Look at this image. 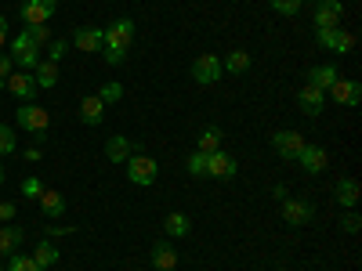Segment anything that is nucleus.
Listing matches in <instances>:
<instances>
[{"instance_id":"obj_23","label":"nucleus","mask_w":362,"mask_h":271,"mask_svg":"<svg viewBox=\"0 0 362 271\" xmlns=\"http://www.w3.org/2000/svg\"><path fill=\"white\" fill-rule=\"evenodd\" d=\"M37 203L44 210V217H62L66 214V199H62V192H54V188H44Z\"/></svg>"},{"instance_id":"obj_10","label":"nucleus","mask_w":362,"mask_h":271,"mask_svg":"<svg viewBox=\"0 0 362 271\" xmlns=\"http://www.w3.org/2000/svg\"><path fill=\"white\" fill-rule=\"evenodd\" d=\"M326 98H334L337 105L351 109V105H358V98H362V87H358V80H344V76H337L334 87L326 90Z\"/></svg>"},{"instance_id":"obj_37","label":"nucleus","mask_w":362,"mask_h":271,"mask_svg":"<svg viewBox=\"0 0 362 271\" xmlns=\"http://www.w3.org/2000/svg\"><path fill=\"white\" fill-rule=\"evenodd\" d=\"M47 47H51V62H62L66 51H69V40H51Z\"/></svg>"},{"instance_id":"obj_6","label":"nucleus","mask_w":362,"mask_h":271,"mask_svg":"<svg viewBox=\"0 0 362 271\" xmlns=\"http://www.w3.org/2000/svg\"><path fill=\"white\" fill-rule=\"evenodd\" d=\"M315 40H319V47L329 51V54H351V51H355V37L348 33V29H341V25H334V29H319Z\"/></svg>"},{"instance_id":"obj_14","label":"nucleus","mask_w":362,"mask_h":271,"mask_svg":"<svg viewBox=\"0 0 362 271\" xmlns=\"http://www.w3.org/2000/svg\"><path fill=\"white\" fill-rule=\"evenodd\" d=\"M322 105H326V90H319V87H312V83L297 90V109L305 112V116H319Z\"/></svg>"},{"instance_id":"obj_19","label":"nucleus","mask_w":362,"mask_h":271,"mask_svg":"<svg viewBox=\"0 0 362 271\" xmlns=\"http://www.w3.org/2000/svg\"><path fill=\"white\" fill-rule=\"evenodd\" d=\"M131 152H134V141L124 138V134H112V138L105 141V159H109V163H127Z\"/></svg>"},{"instance_id":"obj_2","label":"nucleus","mask_w":362,"mask_h":271,"mask_svg":"<svg viewBox=\"0 0 362 271\" xmlns=\"http://www.w3.org/2000/svg\"><path fill=\"white\" fill-rule=\"evenodd\" d=\"M15 124H18L22 131H29L37 141H44L47 131H51V112H47L44 105H37V102H22V105L15 109Z\"/></svg>"},{"instance_id":"obj_13","label":"nucleus","mask_w":362,"mask_h":271,"mask_svg":"<svg viewBox=\"0 0 362 271\" xmlns=\"http://www.w3.org/2000/svg\"><path fill=\"white\" fill-rule=\"evenodd\" d=\"M235 174H239V167H235V159L225 152V148H218V152H210V156H206V177L232 181Z\"/></svg>"},{"instance_id":"obj_16","label":"nucleus","mask_w":362,"mask_h":271,"mask_svg":"<svg viewBox=\"0 0 362 271\" xmlns=\"http://www.w3.org/2000/svg\"><path fill=\"white\" fill-rule=\"evenodd\" d=\"M105 109H109V105H105L98 95H87V98L80 102V124H83V127H98L102 119H105Z\"/></svg>"},{"instance_id":"obj_15","label":"nucleus","mask_w":362,"mask_h":271,"mask_svg":"<svg viewBox=\"0 0 362 271\" xmlns=\"http://www.w3.org/2000/svg\"><path fill=\"white\" fill-rule=\"evenodd\" d=\"M22 243H25V228H18V224H0V257L22 253Z\"/></svg>"},{"instance_id":"obj_25","label":"nucleus","mask_w":362,"mask_h":271,"mask_svg":"<svg viewBox=\"0 0 362 271\" xmlns=\"http://www.w3.org/2000/svg\"><path fill=\"white\" fill-rule=\"evenodd\" d=\"M33 80H37V87H54L58 83V62H51V58H40L37 62V69H33Z\"/></svg>"},{"instance_id":"obj_18","label":"nucleus","mask_w":362,"mask_h":271,"mask_svg":"<svg viewBox=\"0 0 362 271\" xmlns=\"http://www.w3.org/2000/svg\"><path fill=\"white\" fill-rule=\"evenodd\" d=\"M102 44H105V33L98 25H83V29L73 33V47L76 51H102Z\"/></svg>"},{"instance_id":"obj_1","label":"nucleus","mask_w":362,"mask_h":271,"mask_svg":"<svg viewBox=\"0 0 362 271\" xmlns=\"http://www.w3.org/2000/svg\"><path fill=\"white\" fill-rule=\"evenodd\" d=\"M102 33H105V44H102L105 62L109 66H124L127 51L134 47V37H138L134 18H116V22H109V29H102Z\"/></svg>"},{"instance_id":"obj_21","label":"nucleus","mask_w":362,"mask_h":271,"mask_svg":"<svg viewBox=\"0 0 362 271\" xmlns=\"http://www.w3.org/2000/svg\"><path fill=\"white\" fill-rule=\"evenodd\" d=\"M334 192H337V206H344V210H355V206H358V192H362V188H358L355 177H341Z\"/></svg>"},{"instance_id":"obj_26","label":"nucleus","mask_w":362,"mask_h":271,"mask_svg":"<svg viewBox=\"0 0 362 271\" xmlns=\"http://www.w3.org/2000/svg\"><path fill=\"white\" fill-rule=\"evenodd\" d=\"M221 69L232 73V76H243V73L250 69V54H247V51H228L225 62H221Z\"/></svg>"},{"instance_id":"obj_22","label":"nucleus","mask_w":362,"mask_h":271,"mask_svg":"<svg viewBox=\"0 0 362 271\" xmlns=\"http://www.w3.org/2000/svg\"><path fill=\"white\" fill-rule=\"evenodd\" d=\"M153 267H156V271H174V267H177V250L167 243V239L153 246Z\"/></svg>"},{"instance_id":"obj_5","label":"nucleus","mask_w":362,"mask_h":271,"mask_svg":"<svg viewBox=\"0 0 362 271\" xmlns=\"http://www.w3.org/2000/svg\"><path fill=\"white\" fill-rule=\"evenodd\" d=\"M221 58L218 54H210V51H203V54H196V62L189 66V76L199 83V87H210V83H218L221 80Z\"/></svg>"},{"instance_id":"obj_38","label":"nucleus","mask_w":362,"mask_h":271,"mask_svg":"<svg viewBox=\"0 0 362 271\" xmlns=\"http://www.w3.org/2000/svg\"><path fill=\"white\" fill-rule=\"evenodd\" d=\"M15 73V62H11V54H0V87H4V80Z\"/></svg>"},{"instance_id":"obj_41","label":"nucleus","mask_w":362,"mask_h":271,"mask_svg":"<svg viewBox=\"0 0 362 271\" xmlns=\"http://www.w3.org/2000/svg\"><path fill=\"white\" fill-rule=\"evenodd\" d=\"M40 156H44V152H40V148H25V159H29V163H37Z\"/></svg>"},{"instance_id":"obj_9","label":"nucleus","mask_w":362,"mask_h":271,"mask_svg":"<svg viewBox=\"0 0 362 271\" xmlns=\"http://www.w3.org/2000/svg\"><path fill=\"white\" fill-rule=\"evenodd\" d=\"M305 145H308L305 134H297V131H276L272 134V152H276L279 159H297Z\"/></svg>"},{"instance_id":"obj_33","label":"nucleus","mask_w":362,"mask_h":271,"mask_svg":"<svg viewBox=\"0 0 362 271\" xmlns=\"http://www.w3.org/2000/svg\"><path fill=\"white\" fill-rule=\"evenodd\" d=\"M40 192H44V181L40 177H25L22 181V195L25 199H40Z\"/></svg>"},{"instance_id":"obj_35","label":"nucleus","mask_w":362,"mask_h":271,"mask_svg":"<svg viewBox=\"0 0 362 271\" xmlns=\"http://www.w3.org/2000/svg\"><path fill=\"white\" fill-rule=\"evenodd\" d=\"M25 33L37 40V47H47V44H51V29H47V25H33V29H25Z\"/></svg>"},{"instance_id":"obj_28","label":"nucleus","mask_w":362,"mask_h":271,"mask_svg":"<svg viewBox=\"0 0 362 271\" xmlns=\"http://www.w3.org/2000/svg\"><path fill=\"white\" fill-rule=\"evenodd\" d=\"M33 260H37V267H40V271L54 267V264H58V250H54V243H47V239H44V243L33 250Z\"/></svg>"},{"instance_id":"obj_24","label":"nucleus","mask_w":362,"mask_h":271,"mask_svg":"<svg viewBox=\"0 0 362 271\" xmlns=\"http://www.w3.org/2000/svg\"><path fill=\"white\" fill-rule=\"evenodd\" d=\"M337 76H341V73H337V66H334V62H326V66H315V69L308 73V83H312V87H319V90H329Z\"/></svg>"},{"instance_id":"obj_29","label":"nucleus","mask_w":362,"mask_h":271,"mask_svg":"<svg viewBox=\"0 0 362 271\" xmlns=\"http://www.w3.org/2000/svg\"><path fill=\"white\" fill-rule=\"evenodd\" d=\"M4 271H40L33 257H25V253H11V260L4 264Z\"/></svg>"},{"instance_id":"obj_30","label":"nucleus","mask_w":362,"mask_h":271,"mask_svg":"<svg viewBox=\"0 0 362 271\" xmlns=\"http://www.w3.org/2000/svg\"><path fill=\"white\" fill-rule=\"evenodd\" d=\"M18 148V138H15V131L8 127V124H0V156H11Z\"/></svg>"},{"instance_id":"obj_20","label":"nucleus","mask_w":362,"mask_h":271,"mask_svg":"<svg viewBox=\"0 0 362 271\" xmlns=\"http://www.w3.org/2000/svg\"><path fill=\"white\" fill-rule=\"evenodd\" d=\"M221 145H225V131H221V127H203L199 138H196V152L210 156V152H218Z\"/></svg>"},{"instance_id":"obj_34","label":"nucleus","mask_w":362,"mask_h":271,"mask_svg":"<svg viewBox=\"0 0 362 271\" xmlns=\"http://www.w3.org/2000/svg\"><path fill=\"white\" fill-rule=\"evenodd\" d=\"M98 98H102L105 105H112V102H119V98H124V87H119V83H105V87L98 90Z\"/></svg>"},{"instance_id":"obj_8","label":"nucleus","mask_w":362,"mask_h":271,"mask_svg":"<svg viewBox=\"0 0 362 271\" xmlns=\"http://www.w3.org/2000/svg\"><path fill=\"white\" fill-rule=\"evenodd\" d=\"M279 203H283V221H286L290 228H305V224H312L315 206H312L308 199H293V195H286V199H279Z\"/></svg>"},{"instance_id":"obj_7","label":"nucleus","mask_w":362,"mask_h":271,"mask_svg":"<svg viewBox=\"0 0 362 271\" xmlns=\"http://www.w3.org/2000/svg\"><path fill=\"white\" fill-rule=\"evenodd\" d=\"M11 62L22 66V69H37V62H40V47H37V40L29 37L25 29L11 40Z\"/></svg>"},{"instance_id":"obj_44","label":"nucleus","mask_w":362,"mask_h":271,"mask_svg":"<svg viewBox=\"0 0 362 271\" xmlns=\"http://www.w3.org/2000/svg\"><path fill=\"white\" fill-rule=\"evenodd\" d=\"M276 271H286V267H276Z\"/></svg>"},{"instance_id":"obj_17","label":"nucleus","mask_w":362,"mask_h":271,"mask_svg":"<svg viewBox=\"0 0 362 271\" xmlns=\"http://www.w3.org/2000/svg\"><path fill=\"white\" fill-rule=\"evenodd\" d=\"M297 163H300V170H305V174H322L329 159H326V148L305 145V148H300V156H297Z\"/></svg>"},{"instance_id":"obj_42","label":"nucleus","mask_w":362,"mask_h":271,"mask_svg":"<svg viewBox=\"0 0 362 271\" xmlns=\"http://www.w3.org/2000/svg\"><path fill=\"white\" fill-rule=\"evenodd\" d=\"M0 185H4V167H0Z\"/></svg>"},{"instance_id":"obj_40","label":"nucleus","mask_w":362,"mask_h":271,"mask_svg":"<svg viewBox=\"0 0 362 271\" xmlns=\"http://www.w3.org/2000/svg\"><path fill=\"white\" fill-rule=\"evenodd\" d=\"M4 44H8V18L0 15V51H4Z\"/></svg>"},{"instance_id":"obj_36","label":"nucleus","mask_w":362,"mask_h":271,"mask_svg":"<svg viewBox=\"0 0 362 271\" xmlns=\"http://www.w3.org/2000/svg\"><path fill=\"white\" fill-rule=\"evenodd\" d=\"M341 228H344V231H348V235H355V231H358V228H362V217H358V214H355V210H348V214H344V217H341Z\"/></svg>"},{"instance_id":"obj_31","label":"nucleus","mask_w":362,"mask_h":271,"mask_svg":"<svg viewBox=\"0 0 362 271\" xmlns=\"http://www.w3.org/2000/svg\"><path fill=\"white\" fill-rule=\"evenodd\" d=\"M268 4H272V11L283 15V18H293L300 11V0H268Z\"/></svg>"},{"instance_id":"obj_39","label":"nucleus","mask_w":362,"mask_h":271,"mask_svg":"<svg viewBox=\"0 0 362 271\" xmlns=\"http://www.w3.org/2000/svg\"><path fill=\"white\" fill-rule=\"evenodd\" d=\"M15 214H18V206H15V203H0V224H11Z\"/></svg>"},{"instance_id":"obj_27","label":"nucleus","mask_w":362,"mask_h":271,"mask_svg":"<svg viewBox=\"0 0 362 271\" xmlns=\"http://www.w3.org/2000/svg\"><path fill=\"white\" fill-rule=\"evenodd\" d=\"M167 235L170 239H185L189 235V214H181V210H174V214H167Z\"/></svg>"},{"instance_id":"obj_43","label":"nucleus","mask_w":362,"mask_h":271,"mask_svg":"<svg viewBox=\"0 0 362 271\" xmlns=\"http://www.w3.org/2000/svg\"><path fill=\"white\" fill-rule=\"evenodd\" d=\"M0 271H4V260H0Z\"/></svg>"},{"instance_id":"obj_4","label":"nucleus","mask_w":362,"mask_h":271,"mask_svg":"<svg viewBox=\"0 0 362 271\" xmlns=\"http://www.w3.org/2000/svg\"><path fill=\"white\" fill-rule=\"evenodd\" d=\"M54 11H58V0H22V4H18V18H22L25 29L47 25Z\"/></svg>"},{"instance_id":"obj_3","label":"nucleus","mask_w":362,"mask_h":271,"mask_svg":"<svg viewBox=\"0 0 362 271\" xmlns=\"http://www.w3.org/2000/svg\"><path fill=\"white\" fill-rule=\"evenodd\" d=\"M156 177H160V167L153 156H145V152H131L127 159V181L138 188H148V185H156Z\"/></svg>"},{"instance_id":"obj_32","label":"nucleus","mask_w":362,"mask_h":271,"mask_svg":"<svg viewBox=\"0 0 362 271\" xmlns=\"http://www.w3.org/2000/svg\"><path fill=\"white\" fill-rule=\"evenodd\" d=\"M185 170H189L192 177H206V156H203V152H192V156L185 159Z\"/></svg>"},{"instance_id":"obj_12","label":"nucleus","mask_w":362,"mask_h":271,"mask_svg":"<svg viewBox=\"0 0 362 271\" xmlns=\"http://www.w3.org/2000/svg\"><path fill=\"white\" fill-rule=\"evenodd\" d=\"M344 18L341 0H315V29H334Z\"/></svg>"},{"instance_id":"obj_11","label":"nucleus","mask_w":362,"mask_h":271,"mask_svg":"<svg viewBox=\"0 0 362 271\" xmlns=\"http://www.w3.org/2000/svg\"><path fill=\"white\" fill-rule=\"evenodd\" d=\"M4 90H11V95L18 98V102H33V95H37V80H33V73H11L8 80H4Z\"/></svg>"}]
</instances>
